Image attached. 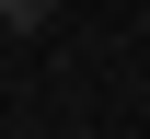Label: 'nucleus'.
<instances>
[{"instance_id":"1","label":"nucleus","mask_w":150,"mask_h":139,"mask_svg":"<svg viewBox=\"0 0 150 139\" xmlns=\"http://www.w3.org/2000/svg\"><path fill=\"white\" fill-rule=\"evenodd\" d=\"M46 12H58V0H0V35H35Z\"/></svg>"}]
</instances>
